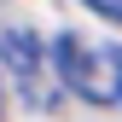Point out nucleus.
<instances>
[{
	"label": "nucleus",
	"instance_id": "4",
	"mask_svg": "<svg viewBox=\"0 0 122 122\" xmlns=\"http://www.w3.org/2000/svg\"><path fill=\"white\" fill-rule=\"evenodd\" d=\"M116 105H122V99H116Z\"/></svg>",
	"mask_w": 122,
	"mask_h": 122
},
{
	"label": "nucleus",
	"instance_id": "2",
	"mask_svg": "<svg viewBox=\"0 0 122 122\" xmlns=\"http://www.w3.org/2000/svg\"><path fill=\"white\" fill-rule=\"evenodd\" d=\"M0 58H6V70L23 81V93L35 105H52V87H47V47H41L29 29H6L0 35Z\"/></svg>",
	"mask_w": 122,
	"mask_h": 122
},
{
	"label": "nucleus",
	"instance_id": "3",
	"mask_svg": "<svg viewBox=\"0 0 122 122\" xmlns=\"http://www.w3.org/2000/svg\"><path fill=\"white\" fill-rule=\"evenodd\" d=\"M81 6H93L99 18H111V23H122V0H81Z\"/></svg>",
	"mask_w": 122,
	"mask_h": 122
},
{
	"label": "nucleus",
	"instance_id": "1",
	"mask_svg": "<svg viewBox=\"0 0 122 122\" xmlns=\"http://www.w3.org/2000/svg\"><path fill=\"white\" fill-rule=\"evenodd\" d=\"M58 76L76 99L116 105L122 99V47H87L81 35H58Z\"/></svg>",
	"mask_w": 122,
	"mask_h": 122
}]
</instances>
